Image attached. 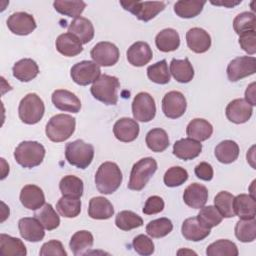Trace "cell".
I'll return each mask as SVG.
<instances>
[{
    "instance_id": "6da1fadb",
    "label": "cell",
    "mask_w": 256,
    "mask_h": 256,
    "mask_svg": "<svg viewBox=\"0 0 256 256\" xmlns=\"http://www.w3.org/2000/svg\"><path fill=\"white\" fill-rule=\"evenodd\" d=\"M122 179V172L116 163L104 162L95 174L96 188L102 194H112L120 187Z\"/></svg>"
},
{
    "instance_id": "7a4b0ae2",
    "label": "cell",
    "mask_w": 256,
    "mask_h": 256,
    "mask_svg": "<svg viewBox=\"0 0 256 256\" xmlns=\"http://www.w3.org/2000/svg\"><path fill=\"white\" fill-rule=\"evenodd\" d=\"M119 88L120 83L117 77L102 74L92 84L90 91L96 100L106 105H116L118 102Z\"/></svg>"
},
{
    "instance_id": "3957f363",
    "label": "cell",
    "mask_w": 256,
    "mask_h": 256,
    "mask_svg": "<svg viewBox=\"0 0 256 256\" xmlns=\"http://www.w3.org/2000/svg\"><path fill=\"white\" fill-rule=\"evenodd\" d=\"M75 118L68 114H57L46 124V136L53 142H63L70 138L75 131Z\"/></svg>"
},
{
    "instance_id": "277c9868",
    "label": "cell",
    "mask_w": 256,
    "mask_h": 256,
    "mask_svg": "<svg viewBox=\"0 0 256 256\" xmlns=\"http://www.w3.org/2000/svg\"><path fill=\"white\" fill-rule=\"evenodd\" d=\"M45 157V148L37 141H23L14 150L16 162L24 168L40 165Z\"/></svg>"
},
{
    "instance_id": "5b68a950",
    "label": "cell",
    "mask_w": 256,
    "mask_h": 256,
    "mask_svg": "<svg viewBox=\"0 0 256 256\" xmlns=\"http://www.w3.org/2000/svg\"><path fill=\"white\" fill-rule=\"evenodd\" d=\"M65 157L68 163L80 169L87 168L94 157V147L81 139L69 142L65 147Z\"/></svg>"
},
{
    "instance_id": "8992f818",
    "label": "cell",
    "mask_w": 256,
    "mask_h": 256,
    "mask_svg": "<svg viewBox=\"0 0 256 256\" xmlns=\"http://www.w3.org/2000/svg\"><path fill=\"white\" fill-rule=\"evenodd\" d=\"M157 170V162L152 157H146L136 162L131 170L127 187L130 190H142Z\"/></svg>"
},
{
    "instance_id": "52a82bcc",
    "label": "cell",
    "mask_w": 256,
    "mask_h": 256,
    "mask_svg": "<svg viewBox=\"0 0 256 256\" xmlns=\"http://www.w3.org/2000/svg\"><path fill=\"white\" fill-rule=\"evenodd\" d=\"M44 112V102L36 93L27 94L19 103V118L25 124L33 125L38 123L42 119Z\"/></svg>"
},
{
    "instance_id": "ba28073f",
    "label": "cell",
    "mask_w": 256,
    "mask_h": 256,
    "mask_svg": "<svg viewBox=\"0 0 256 256\" xmlns=\"http://www.w3.org/2000/svg\"><path fill=\"white\" fill-rule=\"evenodd\" d=\"M120 5L144 22L156 17L166 6L162 1H120Z\"/></svg>"
},
{
    "instance_id": "9c48e42d",
    "label": "cell",
    "mask_w": 256,
    "mask_h": 256,
    "mask_svg": "<svg viewBox=\"0 0 256 256\" xmlns=\"http://www.w3.org/2000/svg\"><path fill=\"white\" fill-rule=\"evenodd\" d=\"M72 80L81 86L94 83L101 75L100 67L93 61L84 60L76 63L70 70Z\"/></svg>"
},
{
    "instance_id": "30bf717a",
    "label": "cell",
    "mask_w": 256,
    "mask_h": 256,
    "mask_svg": "<svg viewBox=\"0 0 256 256\" xmlns=\"http://www.w3.org/2000/svg\"><path fill=\"white\" fill-rule=\"evenodd\" d=\"M132 113L134 119L137 121H151L156 114L154 98L147 92H140L136 94L132 102Z\"/></svg>"
},
{
    "instance_id": "8fae6325",
    "label": "cell",
    "mask_w": 256,
    "mask_h": 256,
    "mask_svg": "<svg viewBox=\"0 0 256 256\" xmlns=\"http://www.w3.org/2000/svg\"><path fill=\"white\" fill-rule=\"evenodd\" d=\"M227 77L236 82L256 72V59L253 56H240L231 60L227 66Z\"/></svg>"
},
{
    "instance_id": "7c38bea8",
    "label": "cell",
    "mask_w": 256,
    "mask_h": 256,
    "mask_svg": "<svg viewBox=\"0 0 256 256\" xmlns=\"http://www.w3.org/2000/svg\"><path fill=\"white\" fill-rule=\"evenodd\" d=\"M93 62L98 66L109 67L115 65L119 60V49L118 47L107 41H102L97 43L90 52Z\"/></svg>"
},
{
    "instance_id": "4fadbf2b",
    "label": "cell",
    "mask_w": 256,
    "mask_h": 256,
    "mask_svg": "<svg viewBox=\"0 0 256 256\" xmlns=\"http://www.w3.org/2000/svg\"><path fill=\"white\" fill-rule=\"evenodd\" d=\"M187 107L185 96L179 91H170L162 99V111L170 119L181 117Z\"/></svg>"
},
{
    "instance_id": "5bb4252c",
    "label": "cell",
    "mask_w": 256,
    "mask_h": 256,
    "mask_svg": "<svg viewBox=\"0 0 256 256\" xmlns=\"http://www.w3.org/2000/svg\"><path fill=\"white\" fill-rule=\"evenodd\" d=\"M34 17L26 12H15L7 19V27L16 35L26 36L36 29Z\"/></svg>"
},
{
    "instance_id": "9a60e30c",
    "label": "cell",
    "mask_w": 256,
    "mask_h": 256,
    "mask_svg": "<svg viewBox=\"0 0 256 256\" xmlns=\"http://www.w3.org/2000/svg\"><path fill=\"white\" fill-rule=\"evenodd\" d=\"M253 113V106H251L245 99L238 98L232 100L225 109L226 117L229 121L235 124H242L247 122Z\"/></svg>"
},
{
    "instance_id": "2e32d148",
    "label": "cell",
    "mask_w": 256,
    "mask_h": 256,
    "mask_svg": "<svg viewBox=\"0 0 256 256\" xmlns=\"http://www.w3.org/2000/svg\"><path fill=\"white\" fill-rule=\"evenodd\" d=\"M51 100L54 106L61 111L78 113L81 109L80 99L74 93L66 89L55 90L52 93Z\"/></svg>"
},
{
    "instance_id": "e0dca14e",
    "label": "cell",
    "mask_w": 256,
    "mask_h": 256,
    "mask_svg": "<svg viewBox=\"0 0 256 256\" xmlns=\"http://www.w3.org/2000/svg\"><path fill=\"white\" fill-rule=\"evenodd\" d=\"M18 228L21 237L29 242H39L45 236L44 227L35 217L21 218L18 222Z\"/></svg>"
},
{
    "instance_id": "ac0fdd59",
    "label": "cell",
    "mask_w": 256,
    "mask_h": 256,
    "mask_svg": "<svg viewBox=\"0 0 256 256\" xmlns=\"http://www.w3.org/2000/svg\"><path fill=\"white\" fill-rule=\"evenodd\" d=\"M126 56L128 62L132 66L142 67L151 61L153 53L147 42L138 41L128 48Z\"/></svg>"
},
{
    "instance_id": "d6986e66",
    "label": "cell",
    "mask_w": 256,
    "mask_h": 256,
    "mask_svg": "<svg viewBox=\"0 0 256 256\" xmlns=\"http://www.w3.org/2000/svg\"><path fill=\"white\" fill-rule=\"evenodd\" d=\"M138 123L128 117L120 118L113 126V133L116 139L121 142H132L139 135Z\"/></svg>"
},
{
    "instance_id": "ffe728a7",
    "label": "cell",
    "mask_w": 256,
    "mask_h": 256,
    "mask_svg": "<svg viewBox=\"0 0 256 256\" xmlns=\"http://www.w3.org/2000/svg\"><path fill=\"white\" fill-rule=\"evenodd\" d=\"M186 42L189 49L195 53H204L211 46V37L202 28L194 27L187 31Z\"/></svg>"
},
{
    "instance_id": "44dd1931",
    "label": "cell",
    "mask_w": 256,
    "mask_h": 256,
    "mask_svg": "<svg viewBox=\"0 0 256 256\" xmlns=\"http://www.w3.org/2000/svg\"><path fill=\"white\" fill-rule=\"evenodd\" d=\"M20 202L29 210H37L45 204V196L40 187L28 184L20 192Z\"/></svg>"
},
{
    "instance_id": "7402d4cb",
    "label": "cell",
    "mask_w": 256,
    "mask_h": 256,
    "mask_svg": "<svg viewBox=\"0 0 256 256\" xmlns=\"http://www.w3.org/2000/svg\"><path fill=\"white\" fill-rule=\"evenodd\" d=\"M202 151V144L191 138H183L173 145V154L184 161L192 160L199 156Z\"/></svg>"
},
{
    "instance_id": "603a6c76",
    "label": "cell",
    "mask_w": 256,
    "mask_h": 256,
    "mask_svg": "<svg viewBox=\"0 0 256 256\" xmlns=\"http://www.w3.org/2000/svg\"><path fill=\"white\" fill-rule=\"evenodd\" d=\"M183 200L187 206L200 209L208 200V190L202 184L192 183L184 190Z\"/></svg>"
},
{
    "instance_id": "cb8c5ba5",
    "label": "cell",
    "mask_w": 256,
    "mask_h": 256,
    "mask_svg": "<svg viewBox=\"0 0 256 256\" xmlns=\"http://www.w3.org/2000/svg\"><path fill=\"white\" fill-rule=\"evenodd\" d=\"M181 232L183 237L189 241H201L210 234V229L205 227L197 217H190L184 220Z\"/></svg>"
},
{
    "instance_id": "d4e9b609",
    "label": "cell",
    "mask_w": 256,
    "mask_h": 256,
    "mask_svg": "<svg viewBox=\"0 0 256 256\" xmlns=\"http://www.w3.org/2000/svg\"><path fill=\"white\" fill-rule=\"evenodd\" d=\"M55 45L57 51L66 57H74L83 51L81 41L69 32L60 34L56 39Z\"/></svg>"
},
{
    "instance_id": "484cf974",
    "label": "cell",
    "mask_w": 256,
    "mask_h": 256,
    "mask_svg": "<svg viewBox=\"0 0 256 256\" xmlns=\"http://www.w3.org/2000/svg\"><path fill=\"white\" fill-rule=\"evenodd\" d=\"M234 214L240 219L255 218L256 202L255 198L249 194H239L233 199Z\"/></svg>"
},
{
    "instance_id": "4316f807",
    "label": "cell",
    "mask_w": 256,
    "mask_h": 256,
    "mask_svg": "<svg viewBox=\"0 0 256 256\" xmlns=\"http://www.w3.org/2000/svg\"><path fill=\"white\" fill-rule=\"evenodd\" d=\"M114 214V208L111 202L102 196L93 197L89 201L88 215L92 219L105 220L109 219Z\"/></svg>"
},
{
    "instance_id": "83f0119b",
    "label": "cell",
    "mask_w": 256,
    "mask_h": 256,
    "mask_svg": "<svg viewBox=\"0 0 256 256\" xmlns=\"http://www.w3.org/2000/svg\"><path fill=\"white\" fill-rule=\"evenodd\" d=\"M68 32L75 35L82 44H87L94 37V27L92 22L85 17L75 18L68 26Z\"/></svg>"
},
{
    "instance_id": "f1b7e54d",
    "label": "cell",
    "mask_w": 256,
    "mask_h": 256,
    "mask_svg": "<svg viewBox=\"0 0 256 256\" xmlns=\"http://www.w3.org/2000/svg\"><path fill=\"white\" fill-rule=\"evenodd\" d=\"M12 72L13 76L19 81L29 82L38 75L39 67L34 60L30 58H24L14 64Z\"/></svg>"
},
{
    "instance_id": "f546056e",
    "label": "cell",
    "mask_w": 256,
    "mask_h": 256,
    "mask_svg": "<svg viewBox=\"0 0 256 256\" xmlns=\"http://www.w3.org/2000/svg\"><path fill=\"white\" fill-rule=\"evenodd\" d=\"M187 136L196 141H205L213 133V126L210 122L202 118H195L189 122L186 128Z\"/></svg>"
},
{
    "instance_id": "4dcf8cb0",
    "label": "cell",
    "mask_w": 256,
    "mask_h": 256,
    "mask_svg": "<svg viewBox=\"0 0 256 256\" xmlns=\"http://www.w3.org/2000/svg\"><path fill=\"white\" fill-rule=\"evenodd\" d=\"M155 44L162 52L175 51L180 46V36L175 29L166 28L156 35Z\"/></svg>"
},
{
    "instance_id": "1f68e13d",
    "label": "cell",
    "mask_w": 256,
    "mask_h": 256,
    "mask_svg": "<svg viewBox=\"0 0 256 256\" xmlns=\"http://www.w3.org/2000/svg\"><path fill=\"white\" fill-rule=\"evenodd\" d=\"M170 73L179 83H188L194 77V69L188 58L183 60L172 59L170 62Z\"/></svg>"
},
{
    "instance_id": "d6a6232c",
    "label": "cell",
    "mask_w": 256,
    "mask_h": 256,
    "mask_svg": "<svg viewBox=\"0 0 256 256\" xmlns=\"http://www.w3.org/2000/svg\"><path fill=\"white\" fill-rule=\"evenodd\" d=\"M0 254L2 256H25L27 250L19 238L0 234Z\"/></svg>"
},
{
    "instance_id": "836d02e7",
    "label": "cell",
    "mask_w": 256,
    "mask_h": 256,
    "mask_svg": "<svg viewBox=\"0 0 256 256\" xmlns=\"http://www.w3.org/2000/svg\"><path fill=\"white\" fill-rule=\"evenodd\" d=\"M94 238L91 232L87 230H80L74 233L69 242V247L75 256L86 254V252L93 246Z\"/></svg>"
},
{
    "instance_id": "e575fe53",
    "label": "cell",
    "mask_w": 256,
    "mask_h": 256,
    "mask_svg": "<svg viewBox=\"0 0 256 256\" xmlns=\"http://www.w3.org/2000/svg\"><path fill=\"white\" fill-rule=\"evenodd\" d=\"M215 157L223 164L234 162L239 156V146L235 141L224 140L215 147Z\"/></svg>"
},
{
    "instance_id": "d590c367",
    "label": "cell",
    "mask_w": 256,
    "mask_h": 256,
    "mask_svg": "<svg viewBox=\"0 0 256 256\" xmlns=\"http://www.w3.org/2000/svg\"><path fill=\"white\" fill-rule=\"evenodd\" d=\"M206 1L200 0H180L174 4V12L181 18H193L199 15Z\"/></svg>"
},
{
    "instance_id": "8d00e7d4",
    "label": "cell",
    "mask_w": 256,
    "mask_h": 256,
    "mask_svg": "<svg viewBox=\"0 0 256 256\" xmlns=\"http://www.w3.org/2000/svg\"><path fill=\"white\" fill-rule=\"evenodd\" d=\"M59 189L62 196L80 199L84 190L83 181L74 175H67L61 179Z\"/></svg>"
},
{
    "instance_id": "74e56055",
    "label": "cell",
    "mask_w": 256,
    "mask_h": 256,
    "mask_svg": "<svg viewBox=\"0 0 256 256\" xmlns=\"http://www.w3.org/2000/svg\"><path fill=\"white\" fill-rule=\"evenodd\" d=\"M145 142L151 151L163 152L169 146V137L165 130L161 128H154L146 134Z\"/></svg>"
},
{
    "instance_id": "f35d334b",
    "label": "cell",
    "mask_w": 256,
    "mask_h": 256,
    "mask_svg": "<svg viewBox=\"0 0 256 256\" xmlns=\"http://www.w3.org/2000/svg\"><path fill=\"white\" fill-rule=\"evenodd\" d=\"M34 217L42 224V226L48 230L56 229L60 224V218L51 204H44L38 211L34 213Z\"/></svg>"
},
{
    "instance_id": "ab89813d",
    "label": "cell",
    "mask_w": 256,
    "mask_h": 256,
    "mask_svg": "<svg viewBox=\"0 0 256 256\" xmlns=\"http://www.w3.org/2000/svg\"><path fill=\"white\" fill-rule=\"evenodd\" d=\"M53 6L58 13L75 19L77 17H80L81 13L84 11L86 7V3L79 0H74V1L57 0L53 2Z\"/></svg>"
},
{
    "instance_id": "60d3db41",
    "label": "cell",
    "mask_w": 256,
    "mask_h": 256,
    "mask_svg": "<svg viewBox=\"0 0 256 256\" xmlns=\"http://www.w3.org/2000/svg\"><path fill=\"white\" fill-rule=\"evenodd\" d=\"M236 238L244 243L252 242L256 238V221L255 218L240 219L235 225Z\"/></svg>"
},
{
    "instance_id": "b9f144b4",
    "label": "cell",
    "mask_w": 256,
    "mask_h": 256,
    "mask_svg": "<svg viewBox=\"0 0 256 256\" xmlns=\"http://www.w3.org/2000/svg\"><path fill=\"white\" fill-rule=\"evenodd\" d=\"M238 253L236 244L228 239H219L211 243L206 249L208 256H237Z\"/></svg>"
},
{
    "instance_id": "7bdbcfd3",
    "label": "cell",
    "mask_w": 256,
    "mask_h": 256,
    "mask_svg": "<svg viewBox=\"0 0 256 256\" xmlns=\"http://www.w3.org/2000/svg\"><path fill=\"white\" fill-rule=\"evenodd\" d=\"M56 209L61 216L66 218H74L77 217L81 212V201L78 198L62 196L56 204Z\"/></svg>"
},
{
    "instance_id": "ee69618b",
    "label": "cell",
    "mask_w": 256,
    "mask_h": 256,
    "mask_svg": "<svg viewBox=\"0 0 256 256\" xmlns=\"http://www.w3.org/2000/svg\"><path fill=\"white\" fill-rule=\"evenodd\" d=\"M115 224L119 229L123 231H129L142 226L143 220L138 214L134 213L133 211L124 210L116 215Z\"/></svg>"
},
{
    "instance_id": "f6af8a7d",
    "label": "cell",
    "mask_w": 256,
    "mask_h": 256,
    "mask_svg": "<svg viewBox=\"0 0 256 256\" xmlns=\"http://www.w3.org/2000/svg\"><path fill=\"white\" fill-rule=\"evenodd\" d=\"M148 78L156 84H167L170 81V71L165 59L150 65L147 68Z\"/></svg>"
},
{
    "instance_id": "bcb514c9",
    "label": "cell",
    "mask_w": 256,
    "mask_h": 256,
    "mask_svg": "<svg viewBox=\"0 0 256 256\" xmlns=\"http://www.w3.org/2000/svg\"><path fill=\"white\" fill-rule=\"evenodd\" d=\"M173 229L170 219L162 217L150 221L146 226L147 234L152 238H162L168 235Z\"/></svg>"
},
{
    "instance_id": "7dc6e473",
    "label": "cell",
    "mask_w": 256,
    "mask_h": 256,
    "mask_svg": "<svg viewBox=\"0 0 256 256\" xmlns=\"http://www.w3.org/2000/svg\"><path fill=\"white\" fill-rule=\"evenodd\" d=\"M234 196L227 191H220L214 198V205L224 218L234 217L233 210Z\"/></svg>"
},
{
    "instance_id": "c3c4849f",
    "label": "cell",
    "mask_w": 256,
    "mask_h": 256,
    "mask_svg": "<svg viewBox=\"0 0 256 256\" xmlns=\"http://www.w3.org/2000/svg\"><path fill=\"white\" fill-rule=\"evenodd\" d=\"M196 217L205 227L209 229L219 225L223 219L218 209L212 205L203 206L200 208V211Z\"/></svg>"
},
{
    "instance_id": "681fc988",
    "label": "cell",
    "mask_w": 256,
    "mask_h": 256,
    "mask_svg": "<svg viewBox=\"0 0 256 256\" xmlns=\"http://www.w3.org/2000/svg\"><path fill=\"white\" fill-rule=\"evenodd\" d=\"M255 14L252 12H242L233 20V28L238 35L248 31H255Z\"/></svg>"
},
{
    "instance_id": "f907efd6",
    "label": "cell",
    "mask_w": 256,
    "mask_h": 256,
    "mask_svg": "<svg viewBox=\"0 0 256 256\" xmlns=\"http://www.w3.org/2000/svg\"><path fill=\"white\" fill-rule=\"evenodd\" d=\"M188 179V172L180 167V166H173L169 168L164 174V183L168 187H177L185 183Z\"/></svg>"
},
{
    "instance_id": "816d5d0a",
    "label": "cell",
    "mask_w": 256,
    "mask_h": 256,
    "mask_svg": "<svg viewBox=\"0 0 256 256\" xmlns=\"http://www.w3.org/2000/svg\"><path fill=\"white\" fill-rule=\"evenodd\" d=\"M132 246L134 250L143 256H149L154 252V243L153 241L146 235L140 234L137 235L132 242Z\"/></svg>"
},
{
    "instance_id": "f5cc1de1",
    "label": "cell",
    "mask_w": 256,
    "mask_h": 256,
    "mask_svg": "<svg viewBox=\"0 0 256 256\" xmlns=\"http://www.w3.org/2000/svg\"><path fill=\"white\" fill-rule=\"evenodd\" d=\"M39 254L41 256H67V252L65 251L62 243L58 240H50L44 243L40 249Z\"/></svg>"
},
{
    "instance_id": "db71d44e",
    "label": "cell",
    "mask_w": 256,
    "mask_h": 256,
    "mask_svg": "<svg viewBox=\"0 0 256 256\" xmlns=\"http://www.w3.org/2000/svg\"><path fill=\"white\" fill-rule=\"evenodd\" d=\"M239 44L241 48L249 55L256 53V34L255 31L244 32L239 35Z\"/></svg>"
},
{
    "instance_id": "11a10c76",
    "label": "cell",
    "mask_w": 256,
    "mask_h": 256,
    "mask_svg": "<svg viewBox=\"0 0 256 256\" xmlns=\"http://www.w3.org/2000/svg\"><path fill=\"white\" fill-rule=\"evenodd\" d=\"M164 209V201L160 196L153 195L150 196L143 207V213L146 215H153L160 213Z\"/></svg>"
},
{
    "instance_id": "9f6ffc18",
    "label": "cell",
    "mask_w": 256,
    "mask_h": 256,
    "mask_svg": "<svg viewBox=\"0 0 256 256\" xmlns=\"http://www.w3.org/2000/svg\"><path fill=\"white\" fill-rule=\"evenodd\" d=\"M195 175L197 178L204 180V181H210L213 178L214 171L211 166V164L207 162H200L198 165H196L194 169Z\"/></svg>"
},
{
    "instance_id": "6f0895ef",
    "label": "cell",
    "mask_w": 256,
    "mask_h": 256,
    "mask_svg": "<svg viewBox=\"0 0 256 256\" xmlns=\"http://www.w3.org/2000/svg\"><path fill=\"white\" fill-rule=\"evenodd\" d=\"M256 96H255V82H252L245 91V100L251 105H256Z\"/></svg>"
},
{
    "instance_id": "680465c9",
    "label": "cell",
    "mask_w": 256,
    "mask_h": 256,
    "mask_svg": "<svg viewBox=\"0 0 256 256\" xmlns=\"http://www.w3.org/2000/svg\"><path fill=\"white\" fill-rule=\"evenodd\" d=\"M242 1L241 0H237V1H234V0H219V1H210L211 4L213 5H217V6H224V7H227V8H231V7H234L238 4H240Z\"/></svg>"
}]
</instances>
